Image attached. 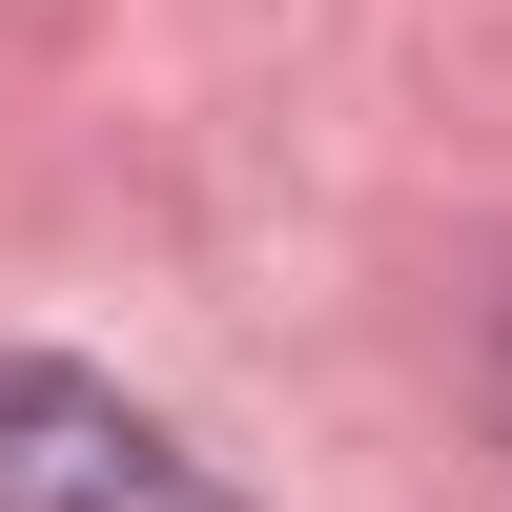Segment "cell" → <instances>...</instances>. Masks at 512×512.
Here are the masks:
<instances>
[{"label": "cell", "instance_id": "6da1fadb", "mask_svg": "<svg viewBox=\"0 0 512 512\" xmlns=\"http://www.w3.org/2000/svg\"><path fill=\"white\" fill-rule=\"evenodd\" d=\"M0 512H246L164 410H123L103 369H41L0 349Z\"/></svg>", "mask_w": 512, "mask_h": 512}, {"label": "cell", "instance_id": "7a4b0ae2", "mask_svg": "<svg viewBox=\"0 0 512 512\" xmlns=\"http://www.w3.org/2000/svg\"><path fill=\"white\" fill-rule=\"evenodd\" d=\"M492 431H512V308H492Z\"/></svg>", "mask_w": 512, "mask_h": 512}]
</instances>
